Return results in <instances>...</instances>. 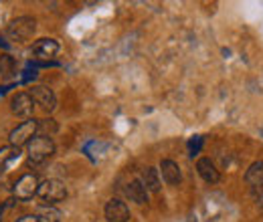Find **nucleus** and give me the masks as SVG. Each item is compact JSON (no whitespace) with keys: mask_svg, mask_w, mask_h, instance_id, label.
Wrapping results in <instances>:
<instances>
[{"mask_svg":"<svg viewBox=\"0 0 263 222\" xmlns=\"http://www.w3.org/2000/svg\"><path fill=\"white\" fill-rule=\"evenodd\" d=\"M16 222H39V218H36V214H25V216H21Z\"/></svg>","mask_w":263,"mask_h":222,"instance_id":"obj_20","label":"nucleus"},{"mask_svg":"<svg viewBox=\"0 0 263 222\" xmlns=\"http://www.w3.org/2000/svg\"><path fill=\"white\" fill-rule=\"evenodd\" d=\"M18 156H21V150L14 148V146H4V148H0V170L6 168V166H10L14 159H18Z\"/></svg>","mask_w":263,"mask_h":222,"instance_id":"obj_15","label":"nucleus"},{"mask_svg":"<svg viewBox=\"0 0 263 222\" xmlns=\"http://www.w3.org/2000/svg\"><path fill=\"white\" fill-rule=\"evenodd\" d=\"M126 196L136 204H146L148 202V190L144 188V184L140 180H132L126 186Z\"/></svg>","mask_w":263,"mask_h":222,"instance_id":"obj_13","label":"nucleus"},{"mask_svg":"<svg viewBox=\"0 0 263 222\" xmlns=\"http://www.w3.org/2000/svg\"><path fill=\"white\" fill-rule=\"evenodd\" d=\"M39 178L34 176V174H25L16 184H14V196L18 198V200H31L33 196H36V190H39Z\"/></svg>","mask_w":263,"mask_h":222,"instance_id":"obj_5","label":"nucleus"},{"mask_svg":"<svg viewBox=\"0 0 263 222\" xmlns=\"http://www.w3.org/2000/svg\"><path fill=\"white\" fill-rule=\"evenodd\" d=\"M59 53V43L55 38H39L33 45V55L36 59H51Z\"/></svg>","mask_w":263,"mask_h":222,"instance_id":"obj_9","label":"nucleus"},{"mask_svg":"<svg viewBox=\"0 0 263 222\" xmlns=\"http://www.w3.org/2000/svg\"><path fill=\"white\" fill-rule=\"evenodd\" d=\"M10 107H12V113H16L18 117H27L29 119L33 115L34 101L29 93H16L10 101Z\"/></svg>","mask_w":263,"mask_h":222,"instance_id":"obj_8","label":"nucleus"},{"mask_svg":"<svg viewBox=\"0 0 263 222\" xmlns=\"http://www.w3.org/2000/svg\"><path fill=\"white\" fill-rule=\"evenodd\" d=\"M160 172H162L164 182L170 184V186H176V184H180V180H182L180 168H178V164L172 162V159H162V162H160Z\"/></svg>","mask_w":263,"mask_h":222,"instance_id":"obj_11","label":"nucleus"},{"mask_svg":"<svg viewBox=\"0 0 263 222\" xmlns=\"http://www.w3.org/2000/svg\"><path fill=\"white\" fill-rule=\"evenodd\" d=\"M142 184H144V188L150 192H158L160 190V174H158V170L156 168H146L144 170V174H142Z\"/></svg>","mask_w":263,"mask_h":222,"instance_id":"obj_14","label":"nucleus"},{"mask_svg":"<svg viewBox=\"0 0 263 222\" xmlns=\"http://www.w3.org/2000/svg\"><path fill=\"white\" fill-rule=\"evenodd\" d=\"M245 182H247L253 190L263 188V159L253 162V164L247 168V172H245Z\"/></svg>","mask_w":263,"mask_h":222,"instance_id":"obj_12","label":"nucleus"},{"mask_svg":"<svg viewBox=\"0 0 263 222\" xmlns=\"http://www.w3.org/2000/svg\"><path fill=\"white\" fill-rule=\"evenodd\" d=\"M257 194H255V200H257V206H259V210L263 212V188H257Z\"/></svg>","mask_w":263,"mask_h":222,"instance_id":"obj_19","label":"nucleus"},{"mask_svg":"<svg viewBox=\"0 0 263 222\" xmlns=\"http://www.w3.org/2000/svg\"><path fill=\"white\" fill-rule=\"evenodd\" d=\"M29 95L33 97L34 103L39 107H43L45 111H53L55 105H57V97L53 93V89H49L45 85H34V87H31V93Z\"/></svg>","mask_w":263,"mask_h":222,"instance_id":"obj_6","label":"nucleus"},{"mask_svg":"<svg viewBox=\"0 0 263 222\" xmlns=\"http://www.w3.org/2000/svg\"><path fill=\"white\" fill-rule=\"evenodd\" d=\"M200 146H202V137L195 135V137L189 142V152H191V156H197L198 152H200Z\"/></svg>","mask_w":263,"mask_h":222,"instance_id":"obj_18","label":"nucleus"},{"mask_svg":"<svg viewBox=\"0 0 263 222\" xmlns=\"http://www.w3.org/2000/svg\"><path fill=\"white\" fill-rule=\"evenodd\" d=\"M36 218L39 222H61V212L55 206H41Z\"/></svg>","mask_w":263,"mask_h":222,"instance_id":"obj_16","label":"nucleus"},{"mask_svg":"<svg viewBox=\"0 0 263 222\" xmlns=\"http://www.w3.org/2000/svg\"><path fill=\"white\" fill-rule=\"evenodd\" d=\"M27 154L33 164H43L45 159H49L55 154V144L49 135H39L27 144Z\"/></svg>","mask_w":263,"mask_h":222,"instance_id":"obj_1","label":"nucleus"},{"mask_svg":"<svg viewBox=\"0 0 263 222\" xmlns=\"http://www.w3.org/2000/svg\"><path fill=\"white\" fill-rule=\"evenodd\" d=\"M14 73V59L10 55H2L0 57V75L2 77H10Z\"/></svg>","mask_w":263,"mask_h":222,"instance_id":"obj_17","label":"nucleus"},{"mask_svg":"<svg viewBox=\"0 0 263 222\" xmlns=\"http://www.w3.org/2000/svg\"><path fill=\"white\" fill-rule=\"evenodd\" d=\"M36 196H39L43 202H47L49 206H53L55 202L65 200L67 186L61 182V180H57V178H49V180H45V182H41V184H39Z\"/></svg>","mask_w":263,"mask_h":222,"instance_id":"obj_3","label":"nucleus"},{"mask_svg":"<svg viewBox=\"0 0 263 222\" xmlns=\"http://www.w3.org/2000/svg\"><path fill=\"white\" fill-rule=\"evenodd\" d=\"M36 131H39V122H36L34 117H29V119H25L23 124H18V126H16L14 129H12V131H10V135H8V139H10V146H14V148H21V146L29 144L33 137H36Z\"/></svg>","mask_w":263,"mask_h":222,"instance_id":"obj_4","label":"nucleus"},{"mask_svg":"<svg viewBox=\"0 0 263 222\" xmlns=\"http://www.w3.org/2000/svg\"><path fill=\"white\" fill-rule=\"evenodd\" d=\"M34 31H36V21L31 16H18V18L10 21L6 27L8 38H12L16 43H27L34 34Z\"/></svg>","mask_w":263,"mask_h":222,"instance_id":"obj_2","label":"nucleus"},{"mask_svg":"<svg viewBox=\"0 0 263 222\" xmlns=\"http://www.w3.org/2000/svg\"><path fill=\"white\" fill-rule=\"evenodd\" d=\"M189 222H197V220H195V218H191V220H189Z\"/></svg>","mask_w":263,"mask_h":222,"instance_id":"obj_21","label":"nucleus"},{"mask_svg":"<svg viewBox=\"0 0 263 222\" xmlns=\"http://www.w3.org/2000/svg\"><path fill=\"white\" fill-rule=\"evenodd\" d=\"M105 218L107 222H128L130 220V208L126 206V202L111 198L105 204Z\"/></svg>","mask_w":263,"mask_h":222,"instance_id":"obj_7","label":"nucleus"},{"mask_svg":"<svg viewBox=\"0 0 263 222\" xmlns=\"http://www.w3.org/2000/svg\"><path fill=\"white\" fill-rule=\"evenodd\" d=\"M197 172L198 176L204 180V182H209V184H217L219 180H221V174H219V170H217V166L211 162L209 158H200L197 162Z\"/></svg>","mask_w":263,"mask_h":222,"instance_id":"obj_10","label":"nucleus"}]
</instances>
